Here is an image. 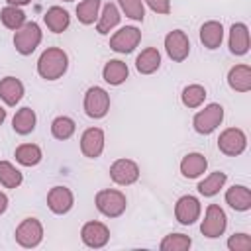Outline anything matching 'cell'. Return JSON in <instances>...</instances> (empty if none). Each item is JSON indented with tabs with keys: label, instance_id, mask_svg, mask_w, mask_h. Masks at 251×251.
I'll list each match as a JSON object with an SVG mask.
<instances>
[{
	"label": "cell",
	"instance_id": "cell-19",
	"mask_svg": "<svg viewBox=\"0 0 251 251\" xmlns=\"http://www.w3.org/2000/svg\"><path fill=\"white\" fill-rule=\"evenodd\" d=\"M208 161L202 153H188L180 161V173L184 178H198L200 175L206 173Z\"/></svg>",
	"mask_w": 251,
	"mask_h": 251
},
{
	"label": "cell",
	"instance_id": "cell-21",
	"mask_svg": "<svg viewBox=\"0 0 251 251\" xmlns=\"http://www.w3.org/2000/svg\"><path fill=\"white\" fill-rule=\"evenodd\" d=\"M200 41L208 49H218L222 45V41H224V25L220 22H216V20L206 22L200 27Z\"/></svg>",
	"mask_w": 251,
	"mask_h": 251
},
{
	"label": "cell",
	"instance_id": "cell-17",
	"mask_svg": "<svg viewBox=\"0 0 251 251\" xmlns=\"http://www.w3.org/2000/svg\"><path fill=\"white\" fill-rule=\"evenodd\" d=\"M24 96V84L16 76H4L0 80V98L6 106H16Z\"/></svg>",
	"mask_w": 251,
	"mask_h": 251
},
{
	"label": "cell",
	"instance_id": "cell-31",
	"mask_svg": "<svg viewBox=\"0 0 251 251\" xmlns=\"http://www.w3.org/2000/svg\"><path fill=\"white\" fill-rule=\"evenodd\" d=\"M98 10H100V0H82L76 6V18L80 24L90 25L94 20H98Z\"/></svg>",
	"mask_w": 251,
	"mask_h": 251
},
{
	"label": "cell",
	"instance_id": "cell-39",
	"mask_svg": "<svg viewBox=\"0 0 251 251\" xmlns=\"http://www.w3.org/2000/svg\"><path fill=\"white\" fill-rule=\"evenodd\" d=\"M10 6H25V4H29L31 0H6Z\"/></svg>",
	"mask_w": 251,
	"mask_h": 251
},
{
	"label": "cell",
	"instance_id": "cell-4",
	"mask_svg": "<svg viewBox=\"0 0 251 251\" xmlns=\"http://www.w3.org/2000/svg\"><path fill=\"white\" fill-rule=\"evenodd\" d=\"M110 110V94L102 86H90L84 94V112L88 118L100 120Z\"/></svg>",
	"mask_w": 251,
	"mask_h": 251
},
{
	"label": "cell",
	"instance_id": "cell-22",
	"mask_svg": "<svg viewBox=\"0 0 251 251\" xmlns=\"http://www.w3.org/2000/svg\"><path fill=\"white\" fill-rule=\"evenodd\" d=\"M43 22H45V25H47L53 33H63V31L69 27V24H71V16H69V12L63 10L61 6H51V8L45 12Z\"/></svg>",
	"mask_w": 251,
	"mask_h": 251
},
{
	"label": "cell",
	"instance_id": "cell-30",
	"mask_svg": "<svg viewBox=\"0 0 251 251\" xmlns=\"http://www.w3.org/2000/svg\"><path fill=\"white\" fill-rule=\"evenodd\" d=\"M75 127H76L75 122H73L69 116H57V118L51 122V133H53L55 139H61V141L73 137Z\"/></svg>",
	"mask_w": 251,
	"mask_h": 251
},
{
	"label": "cell",
	"instance_id": "cell-20",
	"mask_svg": "<svg viewBox=\"0 0 251 251\" xmlns=\"http://www.w3.org/2000/svg\"><path fill=\"white\" fill-rule=\"evenodd\" d=\"M229 51L233 55H245L249 51V29L245 24H233L229 27Z\"/></svg>",
	"mask_w": 251,
	"mask_h": 251
},
{
	"label": "cell",
	"instance_id": "cell-1",
	"mask_svg": "<svg viewBox=\"0 0 251 251\" xmlns=\"http://www.w3.org/2000/svg\"><path fill=\"white\" fill-rule=\"evenodd\" d=\"M69 55L59 47H47L37 61V73L45 80H57L67 73Z\"/></svg>",
	"mask_w": 251,
	"mask_h": 251
},
{
	"label": "cell",
	"instance_id": "cell-26",
	"mask_svg": "<svg viewBox=\"0 0 251 251\" xmlns=\"http://www.w3.org/2000/svg\"><path fill=\"white\" fill-rule=\"evenodd\" d=\"M35 122H37L35 112L25 106V108H22V110L16 112V116H14V120H12V127H14L16 133L27 135V133H31V131L35 129Z\"/></svg>",
	"mask_w": 251,
	"mask_h": 251
},
{
	"label": "cell",
	"instance_id": "cell-33",
	"mask_svg": "<svg viewBox=\"0 0 251 251\" xmlns=\"http://www.w3.org/2000/svg\"><path fill=\"white\" fill-rule=\"evenodd\" d=\"M192 245V239L184 233H169L161 241V251H188Z\"/></svg>",
	"mask_w": 251,
	"mask_h": 251
},
{
	"label": "cell",
	"instance_id": "cell-38",
	"mask_svg": "<svg viewBox=\"0 0 251 251\" xmlns=\"http://www.w3.org/2000/svg\"><path fill=\"white\" fill-rule=\"evenodd\" d=\"M6 208H8V196L0 190V214H4V212H6Z\"/></svg>",
	"mask_w": 251,
	"mask_h": 251
},
{
	"label": "cell",
	"instance_id": "cell-36",
	"mask_svg": "<svg viewBox=\"0 0 251 251\" xmlns=\"http://www.w3.org/2000/svg\"><path fill=\"white\" fill-rule=\"evenodd\" d=\"M229 251H251V237L247 233H233L227 239Z\"/></svg>",
	"mask_w": 251,
	"mask_h": 251
},
{
	"label": "cell",
	"instance_id": "cell-18",
	"mask_svg": "<svg viewBox=\"0 0 251 251\" xmlns=\"http://www.w3.org/2000/svg\"><path fill=\"white\" fill-rule=\"evenodd\" d=\"M227 84L235 92H249L251 90V67L249 65H235L227 73Z\"/></svg>",
	"mask_w": 251,
	"mask_h": 251
},
{
	"label": "cell",
	"instance_id": "cell-41",
	"mask_svg": "<svg viewBox=\"0 0 251 251\" xmlns=\"http://www.w3.org/2000/svg\"><path fill=\"white\" fill-rule=\"evenodd\" d=\"M63 2H73V0H63Z\"/></svg>",
	"mask_w": 251,
	"mask_h": 251
},
{
	"label": "cell",
	"instance_id": "cell-13",
	"mask_svg": "<svg viewBox=\"0 0 251 251\" xmlns=\"http://www.w3.org/2000/svg\"><path fill=\"white\" fill-rule=\"evenodd\" d=\"M200 212H202V208H200V202H198L196 196L186 194V196H180V198L176 200L175 218H176L178 224H182V226H192V224L200 218Z\"/></svg>",
	"mask_w": 251,
	"mask_h": 251
},
{
	"label": "cell",
	"instance_id": "cell-3",
	"mask_svg": "<svg viewBox=\"0 0 251 251\" xmlns=\"http://www.w3.org/2000/svg\"><path fill=\"white\" fill-rule=\"evenodd\" d=\"M41 43V29L35 22H25L14 33V47L20 55H31Z\"/></svg>",
	"mask_w": 251,
	"mask_h": 251
},
{
	"label": "cell",
	"instance_id": "cell-23",
	"mask_svg": "<svg viewBox=\"0 0 251 251\" xmlns=\"http://www.w3.org/2000/svg\"><path fill=\"white\" fill-rule=\"evenodd\" d=\"M127 75H129V69H127V65H126L124 61H120V59H110V61L104 65V69H102V78H104L108 84H112V86L122 84V82L127 78Z\"/></svg>",
	"mask_w": 251,
	"mask_h": 251
},
{
	"label": "cell",
	"instance_id": "cell-24",
	"mask_svg": "<svg viewBox=\"0 0 251 251\" xmlns=\"http://www.w3.org/2000/svg\"><path fill=\"white\" fill-rule=\"evenodd\" d=\"M161 67V53L155 47H147L143 49L137 59H135V69L141 75H153L157 69Z\"/></svg>",
	"mask_w": 251,
	"mask_h": 251
},
{
	"label": "cell",
	"instance_id": "cell-8",
	"mask_svg": "<svg viewBox=\"0 0 251 251\" xmlns=\"http://www.w3.org/2000/svg\"><path fill=\"white\" fill-rule=\"evenodd\" d=\"M41 239H43V226L37 218H25L16 227V241L25 249L37 247Z\"/></svg>",
	"mask_w": 251,
	"mask_h": 251
},
{
	"label": "cell",
	"instance_id": "cell-9",
	"mask_svg": "<svg viewBox=\"0 0 251 251\" xmlns=\"http://www.w3.org/2000/svg\"><path fill=\"white\" fill-rule=\"evenodd\" d=\"M141 41V31L135 25H126L110 37V49L116 53H131Z\"/></svg>",
	"mask_w": 251,
	"mask_h": 251
},
{
	"label": "cell",
	"instance_id": "cell-28",
	"mask_svg": "<svg viewBox=\"0 0 251 251\" xmlns=\"http://www.w3.org/2000/svg\"><path fill=\"white\" fill-rule=\"evenodd\" d=\"M226 180H227V175H226V173H222V171L210 173L204 180L198 182V192H200L202 196H208V198H210V196H216V194L224 188Z\"/></svg>",
	"mask_w": 251,
	"mask_h": 251
},
{
	"label": "cell",
	"instance_id": "cell-27",
	"mask_svg": "<svg viewBox=\"0 0 251 251\" xmlns=\"http://www.w3.org/2000/svg\"><path fill=\"white\" fill-rule=\"evenodd\" d=\"M14 155H16V161L24 167H35L43 159V153L35 143H22L20 147H16Z\"/></svg>",
	"mask_w": 251,
	"mask_h": 251
},
{
	"label": "cell",
	"instance_id": "cell-15",
	"mask_svg": "<svg viewBox=\"0 0 251 251\" xmlns=\"http://www.w3.org/2000/svg\"><path fill=\"white\" fill-rule=\"evenodd\" d=\"M75 204V196L67 186H53L47 194V206L53 214H67Z\"/></svg>",
	"mask_w": 251,
	"mask_h": 251
},
{
	"label": "cell",
	"instance_id": "cell-40",
	"mask_svg": "<svg viewBox=\"0 0 251 251\" xmlns=\"http://www.w3.org/2000/svg\"><path fill=\"white\" fill-rule=\"evenodd\" d=\"M4 120H6V110H4L2 106H0V126L4 124Z\"/></svg>",
	"mask_w": 251,
	"mask_h": 251
},
{
	"label": "cell",
	"instance_id": "cell-6",
	"mask_svg": "<svg viewBox=\"0 0 251 251\" xmlns=\"http://www.w3.org/2000/svg\"><path fill=\"white\" fill-rule=\"evenodd\" d=\"M226 227H227V216H226V212L218 204H210L206 208V216H204V220L200 224L202 235L214 239V237H220L226 231Z\"/></svg>",
	"mask_w": 251,
	"mask_h": 251
},
{
	"label": "cell",
	"instance_id": "cell-5",
	"mask_svg": "<svg viewBox=\"0 0 251 251\" xmlns=\"http://www.w3.org/2000/svg\"><path fill=\"white\" fill-rule=\"evenodd\" d=\"M222 120H224V108L214 102V104H208L204 110H200V112L194 116L192 126H194V129H196L198 133L210 135L212 131H216V127L222 124Z\"/></svg>",
	"mask_w": 251,
	"mask_h": 251
},
{
	"label": "cell",
	"instance_id": "cell-34",
	"mask_svg": "<svg viewBox=\"0 0 251 251\" xmlns=\"http://www.w3.org/2000/svg\"><path fill=\"white\" fill-rule=\"evenodd\" d=\"M204 98H206V88L200 86V84H188L182 90V94H180V100H182V104L186 108H198V106H202Z\"/></svg>",
	"mask_w": 251,
	"mask_h": 251
},
{
	"label": "cell",
	"instance_id": "cell-25",
	"mask_svg": "<svg viewBox=\"0 0 251 251\" xmlns=\"http://www.w3.org/2000/svg\"><path fill=\"white\" fill-rule=\"evenodd\" d=\"M120 10H118V6L116 4H112V2H108L106 6H104V10H102V14L98 16V25H96V31L98 33H102V35H106V33H110L118 24H120Z\"/></svg>",
	"mask_w": 251,
	"mask_h": 251
},
{
	"label": "cell",
	"instance_id": "cell-37",
	"mask_svg": "<svg viewBox=\"0 0 251 251\" xmlns=\"http://www.w3.org/2000/svg\"><path fill=\"white\" fill-rule=\"evenodd\" d=\"M145 2H147V6H149L155 14L167 16V14L171 12V2H169V0H145Z\"/></svg>",
	"mask_w": 251,
	"mask_h": 251
},
{
	"label": "cell",
	"instance_id": "cell-35",
	"mask_svg": "<svg viewBox=\"0 0 251 251\" xmlns=\"http://www.w3.org/2000/svg\"><path fill=\"white\" fill-rule=\"evenodd\" d=\"M118 2H120L122 12H124L127 18H131V20H135V22H143V18H145L143 0H118Z\"/></svg>",
	"mask_w": 251,
	"mask_h": 251
},
{
	"label": "cell",
	"instance_id": "cell-14",
	"mask_svg": "<svg viewBox=\"0 0 251 251\" xmlns=\"http://www.w3.org/2000/svg\"><path fill=\"white\" fill-rule=\"evenodd\" d=\"M80 151L88 159H98L104 151V131L100 127L84 129V133L80 137Z\"/></svg>",
	"mask_w": 251,
	"mask_h": 251
},
{
	"label": "cell",
	"instance_id": "cell-29",
	"mask_svg": "<svg viewBox=\"0 0 251 251\" xmlns=\"http://www.w3.org/2000/svg\"><path fill=\"white\" fill-rule=\"evenodd\" d=\"M0 20L8 29H20L25 24V14L18 6H6L0 10Z\"/></svg>",
	"mask_w": 251,
	"mask_h": 251
},
{
	"label": "cell",
	"instance_id": "cell-2",
	"mask_svg": "<svg viewBox=\"0 0 251 251\" xmlns=\"http://www.w3.org/2000/svg\"><path fill=\"white\" fill-rule=\"evenodd\" d=\"M96 208L102 216L106 218H118L126 212V206H127V200H126V194L120 192V190H112V188H106V190H100L96 194Z\"/></svg>",
	"mask_w": 251,
	"mask_h": 251
},
{
	"label": "cell",
	"instance_id": "cell-11",
	"mask_svg": "<svg viewBox=\"0 0 251 251\" xmlns=\"http://www.w3.org/2000/svg\"><path fill=\"white\" fill-rule=\"evenodd\" d=\"M110 178L120 186H129L139 178V167L131 159H118L110 167Z\"/></svg>",
	"mask_w": 251,
	"mask_h": 251
},
{
	"label": "cell",
	"instance_id": "cell-7",
	"mask_svg": "<svg viewBox=\"0 0 251 251\" xmlns=\"http://www.w3.org/2000/svg\"><path fill=\"white\" fill-rule=\"evenodd\" d=\"M245 147H247V137H245L243 129H239V127H227L218 137V149L227 157L241 155L245 151Z\"/></svg>",
	"mask_w": 251,
	"mask_h": 251
},
{
	"label": "cell",
	"instance_id": "cell-32",
	"mask_svg": "<svg viewBox=\"0 0 251 251\" xmlns=\"http://www.w3.org/2000/svg\"><path fill=\"white\" fill-rule=\"evenodd\" d=\"M22 180H24L22 173L10 161H0V182L6 188H18L22 184Z\"/></svg>",
	"mask_w": 251,
	"mask_h": 251
},
{
	"label": "cell",
	"instance_id": "cell-10",
	"mask_svg": "<svg viewBox=\"0 0 251 251\" xmlns=\"http://www.w3.org/2000/svg\"><path fill=\"white\" fill-rule=\"evenodd\" d=\"M165 51L167 55L176 61V63H182L188 53H190V41H188V35L182 31V29H173L165 35Z\"/></svg>",
	"mask_w": 251,
	"mask_h": 251
},
{
	"label": "cell",
	"instance_id": "cell-12",
	"mask_svg": "<svg viewBox=\"0 0 251 251\" xmlns=\"http://www.w3.org/2000/svg\"><path fill=\"white\" fill-rule=\"evenodd\" d=\"M80 239L90 249H100L110 239V229L102 222H86L80 229Z\"/></svg>",
	"mask_w": 251,
	"mask_h": 251
},
{
	"label": "cell",
	"instance_id": "cell-16",
	"mask_svg": "<svg viewBox=\"0 0 251 251\" xmlns=\"http://www.w3.org/2000/svg\"><path fill=\"white\" fill-rule=\"evenodd\" d=\"M226 202L235 212H247L251 208V190L243 184H233L226 190Z\"/></svg>",
	"mask_w": 251,
	"mask_h": 251
}]
</instances>
